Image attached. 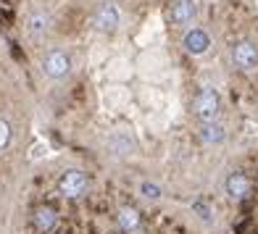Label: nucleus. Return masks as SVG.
<instances>
[{"instance_id":"11","label":"nucleus","mask_w":258,"mask_h":234,"mask_svg":"<svg viewBox=\"0 0 258 234\" xmlns=\"http://www.w3.org/2000/svg\"><path fill=\"white\" fill-rule=\"evenodd\" d=\"M201 139L206 145H219V142L227 139V132H224V126H221L219 121H203L201 124Z\"/></svg>"},{"instance_id":"1","label":"nucleus","mask_w":258,"mask_h":234,"mask_svg":"<svg viewBox=\"0 0 258 234\" xmlns=\"http://www.w3.org/2000/svg\"><path fill=\"white\" fill-rule=\"evenodd\" d=\"M192 108H195V116L201 121H216L219 119V111H221V98L214 87L203 85L201 90L195 92L192 98Z\"/></svg>"},{"instance_id":"12","label":"nucleus","mask_w":258,"mask_h":234,"mask_svg":"<svg viewBox=\"0 0 258 234\" xmlns=\"http://www.w3.org/2000/svg\"><path fill=\"white\" fill-rule=\"evenodd\" d=\"M190 210H192V216L198 221H203L206 226H211L216 221V213H214V205H211L208 200H203V197H195V200L190 203Z\"/></svg>"},{"instance_id":"7","label":"nucleus","mask_w":258,"mask_h":234,"mask_svg":"<svg viewBox=\"0 0 258 234\" xmlns=\"http://www.w3.org/2000/svg\"><path fill=\"white\" fill-rule=\"evenodd\" d=\"M198 19V0H174L171 3V21L177 27H190Z\"/></svg>"},{"instance_id":"5","label":"nucleus","mask_w":258,"mask_h":234,"mask_svg":"<svg viewBox=\"0 0 258 234\" xmlns=\"http://www.w3.org/2000/svg\"><path fill=\"white\" fill-rule=\"evenodd\" d=\"M92 21H95V27L100 32H113L116 27H119L121 21V14L119 8H116V3H111V0H103V3L95 8V16H92Z\"/></svg>"},{"instance_id":"4","label":"nucleus","mask_w":258,"mask_h":234,"mask_svg":"<svg viewBox=\"0 0 258 234\" xmlns=\"http://www.w3.org/2000/svg\"><path fill=\"white\" fill-rule=\"evenodd\" d=\"M42 71L50 79H63L69 71H72V55L66 50H50L42 58Z\"/></svg>"},{"instance_id":"10","label":"nucleus","mask_w":258,"mask_h":234,"mask_svg":"<svg viewBox=\"0 0 258 234\" xmlns=\"http://www.w3.org/2000/svg\"><path fill=\"white\" fill-rule=\"evenodd\" d=\"M108 150L113 155H129L135 150V139H132V134L129 132H124V129H116L111 137H108Z\"/></svg>"},{"instance_id":"8","label":"nucleus","mask_w":258,"mask_h":234,"mask_svg":"<svg viewBox=\"0 0 258 234\" xmlns=\"http://www.w3.org/2000/svg\"><path fill=\"white\" fill-rule=\"evenodd\" d=\"M224 190L227 195L232 197V200H245V197L250 195V179H248V174H242V171H232L227 182H224Z\"/></svg>"},{"instance_id":"2","label":"nucleus","mask_w":258,"mask_h":234,"mask_svg":"<svg viewBox=\"0 0 258 234\" xmlns=\"http://www.w3.org/2000/svg\"><path fill=\"white\" fill-rule=\"evenodd\" d=\"M87 187H90V182H87V177L79 169L66 171L63 177L58 179V192H61L66 200H77V197H82L87 192Z\"/></svg>"},{"instance_id":"13","label":"nucleus","mask_w":258,"mask_h":234,"mask_svg":"<svg viewBox=\"0 0 258 234\" xmlns=\"http://www.w3.org/2000/svg\"><path fill=\"white\" fill-rule=\"evenodd\" d=\"M27 29H29L32 37H45L48 29H50V19L45 16L42 11H34V14H29V19H27Z\"/></svg>"},{"instance_id":"9","label":"nucleus","mask_w":258,"mask_h":234,"mask_svg":"<svg viewBox=\"0 0 258 234\" xmlns=\"http://www.w3.org/2000/svg\"><path fill=\"white\" fill-rule=\"evenodd\" d=\"M32 224L34 229H37L40 234H50L58 224V213H55V208L50 205H40V208H34V213H32Z\"/></svg>"},{"instance_id":"6","label":"nucleus","mask_w":258,"mask_h":234,"mask_svg":"<svg viewBox=\"0 0 258 234\" xmlns=\"http://www.w3.org/2000/svg\"><path fill=\"white\" fill-rule=\"evenodd\" d=\"M182 45H184V50L190 55H203V53L211 50V34L206 29H201V27H192V29H187Z\"/></svg>"},{"instance_id":"15","label":"nucleus","mask_w":258,"mask_h":234,"mask_svg":"<svg viewBox=\"0 0 258 234\" xmlns=\"http://www.w3.org/2000/svg\"><path fill=\"white\" fill-rule=\"evenodd\" d=\"M140 195L145 197V200H150V203H156V200H161L163 197V190H161V184H156V182H140Z\"/></svg>"},{"instance_id":"16","label":"nucleus","mask_w":258,"mask_h":234,"mask_svg":"<svg viewBox=\"0 0 258 234\" xmlns=\"http://www.w3.org/2000/svg\"><path fill=\"white\" fill-rule=\"evenodd\" d=\"M8 142H11V124L6 119H0V153L8 147Z\"/></svg>"},{"instance_id":"14","label":"nucleus","mask_w":258,"mask_h":234,"mask_svg":"<svg viewBox=\"0 0 258 234\" xmlns=\"http://www.w3.org/2000/svg\"><path fill=\"white\" fill-rule=\"evenodd\" d=\"M116 221H119V226H121L124 231H135V229H140V213H137V208H132V205L119 208V213H116Z\"/></svg>"},{"instance_id":"3","label":"nucleus","mask_w":258,"mask_h":234,"mask_svg":"<svg viewBox=\"0 0 258 234\" xmlns=\"http://www.w3.org/2000/svg\"><path fill=\"white\" fill-rule=\"evenodd\" d=\"M232 61H234V66H237L240 71L250 74V71H255V68H258V48H255L250 40H240L232 48Z\"/></svg>"}]
</instances>
